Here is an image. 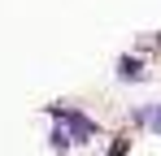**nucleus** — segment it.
<instances>
[{
    "label": "nucleus",
    "instance_id": "1",
    "mask_svg": "<svg viewBox=\"0 0 161 156\" xmlns=\"http://www.w3.org/2000/svg\"><path fill=\"white\" fill-rule=\"evenodd\" d=\"M48 113L57 117V126H65L70 130V139L74 143H87L92 134H100V126L87 117V113H79V108H65V104H48Z\"/></svg>",
    "mask_w": 161,
    "mask_h": 156
},
{
    "label": "nucleus",
    "instance_id": "2",
    "mask_svg": "<svg viewBox=\"0 0 161 156\" xmlns=\"http://www.w3.org/2000/svg\"><path fill=\"white\" fill-rule=\"evenodd\" d=\"M118 74L126 78V82H135V78H144V65H139V56H122V61H118Z\"/></svg>",
    "mask_w": 161,
    "mask_h": 156
},
{
    "label": "nucleus",
    "instance_id": "3",
    "mask_svg": "<svg viewBox=\"0 0 161 156\" xmlns=\"http://www.w3.org/2000/svg\"><path fill=\"white\" fill-rule=\"evenodd\" d=\"M48 139H53V152H70V148H74V139H70V130H65V126H57Z\"/></svg>",
    "mask_w": 161,
    "mask_h": 156
},
{
    "label": "nucleus",
    "instance_id": "4",
    "mask_svg": "<svg viewBox=\"0 0 161 156\" xmlns=\"http://www.w3.org/2000/svg\"><path fill=\"white\" fill-rule=\"evenodd\" d=\"M122 152H126V139H122V143H113V148H109L105 156H122Z\"/></svg>",
    "mask_w": 161,
    "mask_h": 156
},
{
    "label": "nucleus",
    "instance_id": "5",
    "mask_svg": "<svg viewBox=\"0 0 161 156\" xmlns=\"http://www.w3.org/2000/svg\"><path fill=\"white\" fill-rule=\"evenodd\" d=\"M148 122H153V130H161V108L153 113V117H148Z\"/></svg>",
    "mask_w": 161,
    "mask_h": 156
}]
</instances>
